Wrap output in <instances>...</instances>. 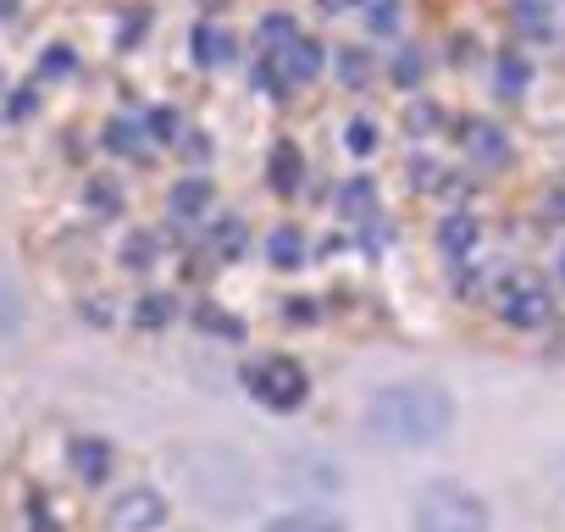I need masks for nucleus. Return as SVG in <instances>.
<instances>
[{"mask_svg":"<svg viewBox=\"0 0 565 532\" xmlns=\"http://www.w3.org/2000/svg\"><path fill=\"white\" fill-rule=\"evenodd\" d=\"M361 427L372 444L383 449H433L449 438L455 427V400L444 383H427V377H399V383H383L366 411H361Z\"/></svg>","mask_w":565,"mask_h":532,"instance_id":"f257e3e1","label":"nucleus"},{"mask_svg":"<svg viewBox=\"0 0 565 532\" xmlns=\"http://www.w3.org/2000/svg\"><path fill=\"white\" fill-rule=\"evenodd\" d=\"M178 482L189 488V499L211 515H238L255 499V471L238 449L227 444H189L178 455Z\"/></svg>","mask_w":565,"mask_h":532,"instance_id":"f03ea898","label":"nucleus"},{"mask_svg":"<svg viewBox=\"0 0 565 532\" xmlns=\"http://www.w3.org/2000/svg\"><path fill=\"white\" fill-rule=\"evenodd\" d=\"M411 532H493V504L477 488L438 477L411 499Z\"/></svg>","mask_w":565,"mask_h":532,"instance_id":"7ed1b4c3","label":"nucleus"},{"mask_svg":"<svg viewBox=\"0 0 565 532\" xmlns=\"http://www.w3.org/2000/svg\"><path fill=\"white\" fill-rule=\"evenodd\" d=\"M271 482H277V493H289V499H300V504H311V510H328V504L350 488V471H344V460L328 455V449H289V455L277 460Z\"/></svg>","mask_w":565,"mask_h":532,"instance_id":"20e7f679","label":"nucleus"},{"mask_svg":"<svg viewBox=\"0 0 565 532\" xmlns=\"http://www.w3.org/2000/svg\"><path fill=\"white\" fill-rule=\"evenodd\" d=\"M238 383H244V394H249L260 411H271V416H295V411L311 400V372H306L295 355H255V361H244Z\"/></svg>","mask_w":565,"mask_h":532,"instance_id":"39448f33","label":"nucleus"},{"mask_svg":"<svg viewBox=\"0 0 565 532\" xmlns=\"http://www.w3.org/2000/svg\"><path fill=\"white\" fill-rule=\"evenodd\" d=\"M161 526H167V493L150 482L122 488L106 510V532H161Z\"/></svg>","mask_w":565,"mask_h":532,"instance_id":"423d86ee","label":"nucleus"},{"mask_svg":"<svg viewBox=\"0 0 565 532\" xmlns=\"http://www.w3.org/2000/svg\"><path fill=\"white\" fill-rule=\"evenodd\" d=\"M499 317L510 322V328H543L548 317H554V306H548V289L537 284V278H526V273H510V278H499Z\"/></svg>","mask_w":565,"mask_h":532,"instance_id":"0eeeda50","label":"nucleus"},{"mask_svg":"<svg viewBox=\"0 0 565 532\" xmlns=\"http://www.w3.org/2000/svg\"><path fill=\"white\" fill-rule=\"evenodd\" d=\"M271 62H277V78H282V89H300V84H317V78H322V67H328V51H322V40L300 34L289 51H277Z\"/></svg>","mask_w":565,"mask_h":532,"instance_id":"6e6552de","label":"nucleus"},{"mask_svg":"<svg viewBox=\"0 0 565 532\" xmlns=\"http://www.w3.org/2000/svg\"><path fill=\"white\" fill-rule=\"evenodd\" d=\"M67 460H73L78 482H89V488H100V482L111 477V444H106V438H73Z\"/></svg>","mask_w":565,"mask_h":532,"instance_id":"1a4fd4ad","label":"nucleus"},{"mask_svg":"<svg viewBox=\"0 0 565 532\" xmlns=\"http://www.w3.org/2000/svg\"><path fill=\"white\" fill-rule=\"evenodd\" d=\"M260 532H350L333 510H311V504H295V510H282V515H271Z\"/></svg>","mask_w":565,"mask_h":532,"instance_id":"9d476101","label":"nucleus"},{"mask_svg":"<svg viewBox=\"0 0 565 532\" xmlns=\"http://www.w3.org/2000/svg\"><path fill=\"white\" fill-rule=\"evenodd\" d=\"M438 244H444V255H449V260L477 255V216H466V211L444 216V222H438Z\"/></svg>","mask_w":565,"mask_h":532,"instance_id":"9b49d317","label":"nucleus"},{"mask_svg":"<svg viewBox=\"0 0 565 532\" xmlns=\"http://www.w3.org/2000/svg\"><path fill=\"white\" fill-rule=\"evenodd\" d=\"M167 205H172V216H178V222L205 216V211H211V178H183V183L167 194Z\"/></svg>","mask_w":565,"mask_h":532,"instance_id":"f8f14e48","label":"nucleus"},{"mask_svg":"<svg viewBox=\"0 0 565 532\" xmlns=\"http://www.w3.org/2000/svg\"><path fill=\"white\" fill-rule=\"evenodd\" d=\"M526 84H532V62H526L521 51H504V56H499V67H493V89H499L504 100H521V95H526Z\"/></svg>","mask_w":565,"mask_h":532,"instance_id":"ddd939ff","label":"nucleus"},{"mask_svg":"<svg viewBox=\"0 0 565 532\" xmlns=\"http://www.w3.org/2000/svg\"><path fill=\"white\" fill-rule=\"evenodd\" d=\"M194 62H200V67H227V62H233V40H227V29L200 23V29H194Z\"/></svg>","mask_w":565,"mask_h":532,"instance_id":"4468645a","label":"nucleus"},{"mask_svg":"<svg viewBox=\"0 0 565 532\" xmlns=\"http://www.w3.org/2000/svg\"><path fill=\"white\" fill-rule=\"evenodd\" d=\"M266 255H271L277 273H295V266L306 260V238H300L295 227H277V233L266 238Z\"/></svg>","mask_w":565,"mask_h":532,"instance_id":"2eb2a0df","label":"nucleus"},{"mask_svg":"<svg viewBox=\"0 0 565 532\" xmlns=\"http://www.w3.org/2000/svg\"><path fill=\"white\" fill-rule=\"evenodd\" d=\"M295 40H300V23H295V18H282V12L260 18V56H277V51H289Z\"/></svg>","mask_w":565,"mask_h":532,"instance_id":"dca6fc26","label":"nucleus"},{"mask_svg":"<svg viewBox=\"0 0 565 532\" xmlns=\"http://www.w3.org/2000/svg\"><path fill=\"white\" fill-rule=\"evenodd\" d=\"M300 172H306V167H300V150H295V145H277V150H271V189H277V194H295V189H300Z\"/></svg>","mask_w":565,"mask_h":532,"instance_id":"f3484780","label":"nucleus"},{"mask_svg":"<svg viewBox=\"0 0 565 532\" xmlns=\"http://www.w3.org/2000/svg\"><path fill=\"white\" fill-rule=\"evenodd\" d=\"M510 18H515V29H521V34L548 40V0H515Z\"/></svg>","mask_w":565,"mask_h":532,"instance_id":"a211bd4d","label":"nucleus"},{"mask_svg":"<svg viewBox=\"0 0 565 532\" xmlns=\"http://www.w3.org/2000/svg\"><path fill=\"white\" fill-rule=\"evenodd\" d=\"M366 78H372V56L366 51H339V84L344 89H366Z\"/></svg>","mask_w":565,"mask_h":532,"instance_id":"6ab92c4d","label":"nucleus"},{"mask_svg":"<svg viewBox=\"0 0 565 532\" xmlns=\"http://www.w3.org/2000/svg\"><path fill=\"white\" fill-rule=\"evenodd\" d=\"M211 249H216V255H238V249H244V222H238V216L211 222Z\"/></svg>","mask_w":565,"mask_h":532,"instance_id":"aec40b11","label":"nucleus"},{"mask_svg":"<svg viewBox=\"0 0 565 532\" xmlns=\"http://www.w3.org/2000/svg\"><path fill=\"white\" fill-rule=\"evenodd\" d=\"M471 156H482V161H504V139H499L493 123H477V128H471Z\"/></svg>","mask_w":565,"mask_h":532,"instance_id":"412c9836","label":"nucleus"},{"mask_svg":"<svg viewBox=\"0 0 565 532\" xmlns=\"http://www.w3.org/2000/svg\"><path fill=\"white\" fill-rule=\"evenodd\" d=\"M366 205H372V183H366V178H350V183L339 189V211H344V216H361Z\"/></svg>","mask_w":565,"mask_h":532,"instance_id":"4be33fe9","label":"nucleus"},{"mask_svg":"<svg viewBox=\"0 0 565 532\" xmlns=\"http://www.w3.org/2000/svg\"><path fill=\"white\" fill-rule=\"evenodd\" d=\"M150 139L156 145H178V111L172 106H156L150 111Z\"/></svg>","mask_w":565,"mask_h":532,"instance_id":"5701e85b","label":"nucleus"},{"mask_svg":"<svg viewBox=\"0 0 565 532\" xmlns=\"http://www.w3.org/2000/svg\"><path fill=\"white\" fill-rule=\"evenodd\" d=\"M161 322H172V300H167V295L139 300V328H161Z\"/></svg>","mask_w":565,"mask_h":532,"instance_id":"b1692460","label":"nucleus"},{"mask_svg":"<svg viewBox=\"0 0 565 532\" xmlns=\"http://www.w3.org/2000/svg\"><path fill=\"white\" fill-rule=\"evenodd\" d=\"M350 150H355V156H372V150H377V128H372L366 117L350 123Z\"/></svg>","mask_w":565,"mask_h":532,"instance_id":"393cba45","label":"nucleus"},{"mask_svg":"<svg viewBox=\"0 0 565 532\" xmlns=\"http://www.w3.org/2000/svg\"><path fill=\"white\" fill-rule=\"evenodd\" d=\"M134 134H139L134 123H111V128H106V145H111V150H128V156H139V139H134Z\"/></svg>","mask_w":565,"mask_h":532,"instance_id":"a878e982","label":"nucleus"},{"mask_svg":"<svg viewBox=\"0 0 565 532\" xmlns=\"http://www.w3.org/2000/svg\"><path fill=\"white\" fill-rule=\"evenodd\" d=\"M372 29H377V34L399 29V7H394V0H372Z\"/></svg>","mask_w":565,"mask_h":532,"instance_id":"bb28decb","label":"nucleus"},{"mask_svg":"<svg viewBox=\"0 0 565 532\" xmlns=\"http://www.w3.org/2000/svg\"><path fill=\"white\" fill-rule=\"evenodd\" d=\"M438 123H444L438 106H416V111H411V128H416V134H427V128H438Z\"/></svg>","mask_w":565,"mask_h":532,"instance_id":"cd10ccee","label":"nucleus"},{"mask_svg":"<svg viewBox=\"0 0 565 532\" xmlns=\"http://www.w3.org/2000/svg\"><path fill=\"white\" fill-rule=\"evenodd\" d=\"M394 73H399V84H405V89H411V84H416V73H422V56H416V51H405V56H399V67H394Z\"/></svg>","mask_w":565,"mask_h":532,"instance_id":"c85d7f7f","label":"nucleus"},{"mask_svg":"<svg viewBox=\"0 0 565 532\" xmlns=\"http://www.w3.org/2000/svg\"><path fill=\"white\" fill-rule=\"evenodd\" d=\"M45 73H73V51H45Z\"/></svg>","mask_w":565,"mask_h":532,"instance_id":"c756f323","label":"nucleus"},{"mask_svg":"<svg viewBox=\"0 0 565 532\" xmlns=\"http://www.w3.org/2000/svg\"><path fill=\"white\" fill-rule=\"evenodd\" d=\"M322 12H344V7H355V0H317Z\"/></svg>","mask_w":565,"mask_h":532,"instance_id":"7c9ffc66","label":"nucleus"},{"mask_svg":"<svg viewBox=\"0 0 565 532\" xmlns=\"http://www.w3.org/2000/svg\"><path fill=\"white\" fill-rule=\"evenodd\" d=\"M554 273H559V284H565V244H559V255H554Z\"/></svg>","mask_w":565,"mask_h":532,"instance_id":"2f4dec72","label":"nucleus"}]
</instances>
